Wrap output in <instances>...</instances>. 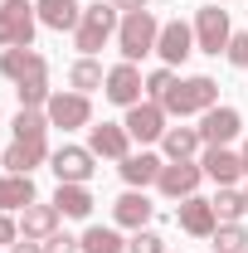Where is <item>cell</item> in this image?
<instances>
[{
	"instance_id": "cell-1",
	"label": "cell",
	"mask_w": 248,
	"mask_h": 253,
	"mask_svg": "<svg viewBox=\"0 0 248 253\" xmlns=\"http://www.w3.org/2000/svg\"><path fill=\"white\" fill-rule=\"evenodd\" d=\"M161 107H165V117H205L209 107H219V83L209 73H195V78H175V88L161 97Z\"/></svg>"
},
{
	"instance_id": "cell-2",
	"label": "cell",
	"mask_w": 248,
	"mask_h": 253,
	"mask_svg": "<svg viewBox=\"0 0 248 253\" xmlns=\"http://www.w3.org/2000/svg\"><path fill=\"white\" fill-rule=\"evenodd\" d=\"M117 5L112 0H97V5H83V20H78V30H73V44H78V54L83 59H93L97 49L117 34Z\"/></svg>"
},
{
	"instance_id": "cell-3",
	"label": "cell",
	"mask_w": 248,
	"mask_h": 253,
	"mask_svg": "<svg viewBox=\"0 0 248 253\" xmlns=\"http://www.w3.org/2000/svg\"><path fill=\"white\" fill-rule=\"evenodd\" d=\"M156 39H161V20H156L151 10H131V15H122V25H117V49H122L126 63L156 54Z\"/></svg>"
},
{
	"instance_id": "cell-4",
	"label": "cell",
	"mask_w": 248,
	"mask_h": 253,
	"mask_svg": "<svg viewBox=\"0 0 248 253\" xmlns=\"http://www.w3.org/2000/svg\"><path fill=\"white\" fill-rule=\"evenodd\" d=\"M34 15L30 0H0V44L5 49H34Z\"/></svg>"
},
{
	"instance_id": "cell-5",
	"label": "cell",
	"mask_w": 248,
	"mask_h": 253,
	"mask_svg": "<svg viewBox=\"0 0 248 253\" xmlns=\"http://www.w3.org/2000/svg\"><path fill=\"white\" fill-rule=\"evenodd\" d=\"M229 39H234V25H229V10L219 5H205L195 10V49L200 54H229Z\"/></svg>"
},
{
	"instance_id": "cell-6",
	"label": "cell",
	"mask_w": 248,
	"mask_h": 253,
	"mask_svg": "<svg viewBox=\"0 0 248 253\" xmlns=\"http://www.w3.org/2000/svg\"><path fill=\"white\" fill-rule=\"evenodd\" d=\"M200 180H205V166L200 161H165L161 175H156V190L170 195V200H190L200 190Z\"/></svg>"
},
{
	"instance_id": "cell-7",
	"label": "cell",
	"mask_w": 248,
	"mask_h": 253,
	"mask_svg": "<svg viewBox=\"0 0 248 253\" xmlns=\"http://www.w3.org/2000/svg\"><path fill=\"white\" fill-rule=\"evenodd\" d=\"M146 93V78H141V68L136 63H117V68H107V83H102V97L107 102H117V107H136Z\"/></svg>"
},
{
	"instance_id": "cell-8",
	"label": "cell",
	"mask_w": 248,
	"mask_h": 253,
	"mask_svg": "<svg viewBox=\"0 0 248 253\" xmlns=\"http://www.w3.org/2000/svg\"><path fill=\"white\" fill-rule=\"evenodd\" d=\"M44 117H49V126L78 131V126L93 122V102H88V93H54L49 107H44Z\"/></svg>"
},
{
	"instance_id": "cell-9",
	"label": "cell",
	"mask_w": 248,
	"mask_h": 253,
	"mask_svg": "<svg viewBox=\"0 0 248 253\" xmlns=\"http://www.w3.org/2000/svg\"><path fill=\"white\" fill-rule=\"evenodd\" d=\"M122 126H126V136L141 141V146H146V141H161V136H165V107L151 102V97H141L136 107H126V122Z\"/></svg>"
},
{
	"instance_id": "cell-10",
	"label": "cell",
	"mask_w": 248,
	"mask_h": 253,
	"mask_svg": "<svg viewBox=\"0 0 248 253\" xmlns=\"http://www.w3.org/2000/svg\"><path fill=\"white\" fill-rule=\"evenodd\" d=\"M93 151H88V146H59V151H54V156H49V166H54V175H59V185H88V180H93Z\"/></svg>"
},
{
	"instance_id": "cell-11",
	"label": "cell",
	"mask_w": 248,
	"mask_h": 253,
	"mask_svg": "<svg viewBox=\"0 0 248 253\" xmlns=\"http://www.w3.org/2000/svg\"><path fill=\"white\" fill-rule=\"evenodd\" d=\"M156 54L165 59V68L185 63L190 54H195V25H185V20H170V25H161V39H156Z\"/></svg>"
},
{
	"instance_id": "cell-12",
	"label": "cell",
	"mask_w": 248,
	"mask_h": 253,
	"mask_svg": "<svg viewBox=\"0 0 248 253\" xmlns=\"http://www.w3.org/2000/svg\"><path fill=\"white\" fill-rule=\"evenodd\" d=\"M88 151L102 161H126L131 156V136H126L122 122H102V126H88Z\"/></svg>"
},
{
	"instance_id": "cell-13",
	"label": "cell",
	"mask_w": 248,
	"mask_h": 253,
	"mask_svg": "<svg viewBox=\"0 0 248 253\" xmlns=\"http://www.w3.org/2000/svg\"><path fill=\"white\" fill-rule=\"evenodd\" d=\"M0 73L10 83H30V78H49V59L39 49H5L0 54Z\"/></svg>"
},
{
	"instance_id": "cell-14",
	"label": "cell",
	"mask_w": 248,
	"mask_h": 253,
	"mask_svg": "<svg viewBox=\"0 0 248 253\" xmlns=\"http://www.w3.org/2000/svg\"><path fill=\"white\" fill-rule=\"evenodd\" d=\"M239 131H244L239 107H209V112L200 117V136H205V146H229Z\"/></svg>"
},
{
	"instance_id": "cell-15",
	"label": "cell",
	"mask_w": 248,
	"mask_h": 253,
	"mask_svg": "<svg viewBox=\"0 0 248 253\" xmlns=\"http://www.w3.org/2000/svg\"><path fill=\"white\" fill-rule=\"evenodd\" d=\"M175 219H180V229H185V234H195V239H209V234L219 229V214H214V205H209V200H200V195L180 200Z\"/></svg>"
},
{
	"instance_id": "cell-16",
	"label": "cell",
	"mask_w": 248,
	"mask_h": 253,
	"mask_svg": "<svg viewBox=\"0 0 248 253\" xmlns=\"http://www.w3.org/2000/svg\"><path fill=\"white\" fill-rule=\"evenodd\" d=\"M200 166H205V175H209L214 185H234V180L244 175V156H234L229 146H205Z\"/></svg>"
},
{
	"instance_id": "cell-17",
	"label": "cell",
	"mask_w": 248,
	"mask_h": 253,
	"mask_svg": "<svg viewBox=\"0 0 248 253\" xmlns=\"http://www.w3.org/2000/svg\"><path fill=\"white\" fill-rule=\"evenodd\" d=\"M34 15H39V25H49V30L73 34V30H78V20H83V5H78V0H39Z\"/></svg>"
},
{
	"instance_id": "cell-18",
	"label": "cell",
	"mask_w": 248,
	"mask_h": 253,
	"mask_svg": "<svg viewBox=\"0 0 248 253\" xmlns=\"http://www.w3.org/2000/svg\"><path fill=\"white\" fill-rule=\"evenodd\" d=\"M117 166H122V180H126L131 190H146V185H156V175H161V166H165V161L151 156V151H131V156L117 161Z\"/></svg>"
},
{
	"instance_id": "cell-19",
	"label": "cell",
	"mask_w": 248,
	"mask_h": 253,
	"mask_svg": "<svg viewBox=\"0 0 248 253\" xmlns=\"http://www.w3.org/2000/svg\"><path fill=\"white\" fill-rule=\"evenodd\" d=\"M59 219L63 214L54 205H30V210L20 214V239H39V244H44L49 234H59Z\"/></svg>"
},
{
	"instance_id": "cell-20",
	"label": "cell",
	"mask_w": 248,
	"mask_h": 253,
	"mask_svg": "<svg viewBox=\"0 0 248 253\" xmlns=\"http://www.w3.org/2000/svg\"><path fill=\"white\" fill-rule=\"evenodd\" d=\"M112 219L122 224V229H146V219H151V200H146V190H126L122 200L112 205Z\"/></svg>"
},
{
	"instance_id": "cell-21",
	"label": "cell",
	"mask_w": 248,
	"mask_h": 253,
	"mask_svg": "<svg viewBox=\"0 0 248 253\" xmlns=\"http://www.w3.org/2000/svg\"><path fill=\"white\" fill-rule=\"evenodd\" d=\"M34 205V175H0V210H30Z\"/></svg>"
},
{
	"instance_id": "cell-22",
	"label": "cell",
	"mask_w": 248,
	"mask_h": 253,
	"mask_svg": "<svg viewBox=\"0 0 248 253\" xmlns=\"http://www.w3.org/2000/svg\"><path fill=\"white\" fill-rule=\"evenodd\" d=\"M10 131H15V141H25V146H49V117H44V112L20 107L15 122H10Z\"/></svg>"
},
{
	"instance_id": "cell-23",
	"label": "cell",
	"mask_w": 248,
	"mask_h": 253,
	"mask_svg": "<svg viewBox=\"0 0 248 253\" xmlns=\"http://www.w3.org/2000/svg\"><path fill=\"white\" fill-rule=\"evenodd\" d=\"M49 156H54L49 146H25V141H10V146H5V156H0V166H5L10 175H30L34 166H39V161H49Z\"/></svg>"
},
{
	"instance_id": "cell-24",
	"label": "cell",
	"mask_w": 248,
	"mask_h": 253,
	"mask_svg": "<svg viewBox=\"0 0 248 253\" xmlns=\"http://www.w3.org/2000/svg\"><path fill=\"white\" fill-rule=\"evenodd\" d=\"M161 146H165V156H170V161H190L200 146H205V136H200V126H165Z\"/></svg>"
},
{
	"instance_id": "cell-25",
	"label": "cell",
	"mask_w": 248,
	"mask_h": 253,
	"mask_svg": "<svg viewBox=\"0 0 248 253\" xmlns=\"http://www.w3.org/2000/svg\"><path fill=\"white\" fill-rule=\"evenodd\" d=\"M54 210H59L63 219H88V214H93V195H88V185H59V190H54Z\"/></svg>"
},
{
	"instance_id": "cell-26",
	"label": "cell",
	"mask_w": 248,
	"mask_h": 253,
	"mask_svg": "<svg viewBox=\"0 0 248 253\" xmlns=\"http://www.w3.org/2000/svg\"><path fill=\"white\" fill-rule=\"evenodd\" d=\"M102 83H107V73H102L97 59H78L73 68H68V88H73V93H93V88H102Z\"/></svg>"
},
{
	"instance_id": "cell-27",
	"label": "cell",
	"mask_w": 248,
	"mask_h": 253,
	"mask_svg": "<svg viewBox=\"0 0 248 253\" xmlns=\"http://www.w3.org/2000/svg\"><path fill=\"white\" fill-rule=\"evenodd\" d=\"M78 244H83V253H122L126 249V239L117 234V229H107V224H93Z\"/></svg>"
},
{
	"instance_id": "cell-28",
	"label": "cell",
	"mask_w": 248,
	"mask_h": 253,
	"mask_svg": "<svg viewBox=\"0 0 248 253\" xmlns=\"http://www.w3.org/2000/svg\"><path fill=\"white\" fill-rule=\"evenodd\" d=\"M209 239H214V253H248V229L239 219H234V224H219Z\"/></svg>"
},
{
	"instance_id": "cell-29",
	"label": "cell",
	"mask_w": 248,
	"mask_h": 253,
	"mask_svg": "<svg viewBox=\"0 0 248 253\" xmlns=\"http://www.w3.org/2000/svg\"><path fill=\"white\" fill-rule=\"evenodd\" d=\"M214 205V214H219V224H234V219H244V195L234 185H219V195L209 200Z\"/></svg>"
},
{
	"instance_id": "cell-30",
	"label": "cell",
	"mask_w": 248,
	"mask_h": 253,
	"mask_svg": "<svg viewBox=\"0 0 248 253\" xmlns=\"http://www.w3.org/2000/svg\"><path fill=\"white\" fill-rule=\"evenodd\" d=\"M15 97H20V107H30V112H39V107H49V78H30V83H15Z\"/></svg>"
},
{
	"instance_id": "cell-31",
	"label": "cell",
	"mask_w": 248,
	"mask_h": 253,
	"mask_svg": "<svg viewBox=\"0 0 248 253\" xmlns=\"http://www.w3.org/2000/svg\"><path fill=\"white\" fill-rule=\"evenodd\" d=\"M126 253H165V239H161V234H151V229H131Z\"/></svg>"
},
{
	"instance_id": "cell-32",
	"label": "cell",
	"mask_w": 248,
	"mask_h": 253,
	"mask_svg": "<svg viewBox=\"0 0 248 253\" xmlns=\"http://www.w3.org/2000/svg\"><path fill=\"white\" fill-rule=\"evenodd\" d=\"M170 88H175V68H156V73H146V97H151V102H161Z\"/></svg>"
},
{
	"instance_id": "cell-33",
	"label": "cell",
	"mask_w": 248,
	"mask_h": 253,
	"mask_svg": "<svg viewBox=\"0 0 248 253\" xmlns=\"http://www.w3.org/2000/svg\"><path fill=\"white\" fill-rule=\"evenodd\" d=\"M44 253H83V244H78V239H73V234H49V239H44Z\"/></svg>"
},
{
	"instance_id": "cell-34",
	"label": "cell",
	"mask_w": 248,
	"mask_h": 253,
	"mask_svg": "<svg viewBox=\"0 0 248 253\" xmlns=\"http://www.w3.org/2000/svg\"><path fill=\"white\" fill-rule=\"evenodd\" d=\"M229 63H234V68H248V30L229 39Z\"/></svg>"
},
{
	"instance_id": "cell-35",
	"label": "cell",
	"mask_w": 248,
	"mask_h": 253,
	"mask_svg": "<svg viewBox=\"0 0 248 253\" xmlns=\"http://www.w3.org/2000/svg\"><path fill=\"white\" fill-rule=\"evenodd\" d=\"M15 239H20V224H15L5 210H0V244H15Z\"/></svg>"
},
{
	"instance_id": "cell-36",
	"label": "cell",
	"mask_w": 248,
	"mask_h": 253,
	"mask_svg": "<svg viewBox=\"0 0 248 253\" xmlns=\"http://www.w3.org/2000/svg\"><path fill=\"white\" fill-rule=\"evenodd\" d=\"M10 253H44V244H39V239H15Z\"/></svg>"
},
{
	"instance_id": "cell-37",
	"label": "cell",
	"mask_w": 248,
	"mask_h": 253,
	"mask_svg": "<svg viewBox=\"0 0 248 253\" xmlns=\"http://www.w3.org/2000/svg\"><path fill=\"white\" fill-rule=\"evenodd\" d=\"M112 5H117L122 15H131V10H146V0H112Z\"/></svg>"
},
{
	"instance_id": "cell-38",
	"label": "cell",
	"mask_w": 248,
	"mask_h": 253,
	"mask_svg": "<svg viewBox=\"0 0 248 253\" xmlns=\"http://www.w3.org/2000/svg\"><path fill=\"white\" fill-rule=\"evenodd\" d=\"M239 156H244V175H248V141H244V151H239Z\"/></svg>"
},
{
	"instance_id": "cell-39",
	"label": "cell",
	"mask_w": 248,
	"mask_h": 253,
	"mask_svg": "<svg viewBox=\"0 0 248 253\" xmlns=\"http://www.w3.org/2000/svg\"><path fill=\"white\" fill-rule=\"evenodd\" d=\"M239 195H244V214H248V190H239Z\"/></svg>"
}]
</instances>
